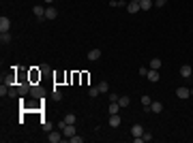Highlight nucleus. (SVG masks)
Masks as SVG:
<instances>
[{
    "label": "nucleus",
    "instance_id": "f257e3e1",
    "mask_svg": "<svg viewBox=\"0 0 193 143\" xmlns=\"http://www.w3.org/2000/svg\"><path fill=\"white\" fill-rule=\"evenodd\" d=\"M62 137H64V135H62L60 128H58V130L47 132V141H49V143H60V141H62Z\"/></svg>",
    "mask_w": 193,
    "mask_h": 143
},
{
    "label": "nucleus",
    "instance_id": "f03ea898",
    "mask_svg": "<svg viewBox=\"0 0 193 143\" xmlns=\"http://www.w3.org/2000/svg\"><path fill=\"white\" fill-rule=\"evenodd\" d=\"M32 13H35V17H36V22L41 24V22H45V9L41 7V4H36L35 9H32Z\"/></svg>",
    "mask_w": 193,
    "mask_h": 143
},
{
    "label": "nucleus",
    "instance_id": "7ed1b4c3",
    "mask_svg": "<svg viewBox=\"0 0 193 143\" xmlns=\"http://www.w3.org/2000/svg\"><path fill=\"white\" fill-rule=\"evenodd\" d=\"M127 11L131 13V15L140 13L142 11V9H140V0H129V2H127Z\"/></svg>",
    "mask_w": 193,
    "mask_h": 143
},
{
    "label": "nucleus",
    "instance_id": "20e7f679",
    "mask_svg": "<svg viewBox=\"0 0 193 143\" xmlns=\"http://www.w3.org/2000/svg\"><path fill=\"white\" fill-rule=\"evenodd\" d=\"M9 30H11V19L7 15H2L0 17V32H9Z\"/></svg>",
    "mask_w": 193,
    "mask_h": 143
},
{
    "label": "nucleus",
    "instance_id": "39448f33",
    "mask_svg": "<svg viewBox=\"0 0 193 143\" xmlns=\"http://www.w3.org/2000/svg\"><path fill=\"white\" fill-rule=\"evenodd\" d=\"M176 96H178L180 100H185V98H189V96H191V90H189V88H185V85H180V88L176 90Z\"/></svg>",
    "mask_w": 193,
    "mask_h": 143
},
{
    "label": "nucleus",
    "instance_id": "423d86ee",
    "mask_svg": "<svg viewBox=\"0 0 193 143\" xmlns=\"http://www.w3.org/2000/svg\"><path fill=\"white\" fill-rule=\"evenodd\" d=\"M30 94L35 96V98H43V88L39 84H32L30 85Z\"/></svg>",
    "mask_w": 193,
    "mask_h": 143
},
{
    "label": "nucleus",
    "instance_id": "0eeeda50",
    "mask_svg": "<svg viewBox=\"0 0 193 143\" xmlns=\"http://www.w3.org/2000/svg\"><path fill=\"white\" fill-rule=\"evenodd\" d=\"M108 122H109V126H112V128H118V126H120V122H122V118L118 115V113H112Z\"/></svg>",
    "mask_w": 193,
    "mask_h": 143
},
{
    "label": "nucleus",
    "instance_id": "6e6552de",
    "mask_svg": "<svg viewBox=\"0 0 193 143\" xmlns=\"http://www.w3.org/2000/svg\"><path fill=\"white\" fill-rule=\"evenodd\" d=\"M146 79H148L150 84H157V81H159V71H157V69H148V75H146Z\"/></svg>",
    "mask_w": 193,
    "mask_h": 143
},
{
    "label": "nucleus",
    "instance_id": "1a4fd4ad",
    "mask_svg": "<svg viewBox=\"0 0 193 143\" xmlns=\"http://www.w3.org/2000/svg\"><path fill=\"white\" fill-rule=\"evenodd\" d=\"M58 17V11H56V7H52L49 4L47 9H45V19H56Z\"/></svg>",
    "mask_w": 193,
    "mask_h": 143
},
{
    "label": "nucleus",
    "instance_id": "9d476101",
    "mask_svg": "<svg viewBox=\"0 0 193 143\" xmlns=\"http://www.w3.org/2000/svg\"><path fill=\"white\" fill-rule=\"evenodd\" d=\"M62 135L69 139V137H73L75 135V124H64V128H62Z\"/></svg>",
    "mask_w": 193,
    "mask_h": 143
},
{
    "label": "nucleus",
    "instance_id": "9b49d317",
    "mask_svg": "<svg viewBox=\"0 0 193 143\" xmlns=\"http://www.w3.org/2000/svg\"><path fill=\"white\" fill-rule=\"evenodd\" d=\"M191 73H193L191 64H182V66H180V75L185 77V79H189V77H191Z\"/></svg>",
    "mask_w": 193,
    "mask_h": 143
},
{
    "label": "nucleus",
    "instance_id": "f8f14e48",
    "mask_svg": "<svg viewBox=\"0 0 193 143\" xmlns=\"http://www.w3.org/2000/svg\"><path fill=\"white\" fill-rule=\"evenodd\" d=\"M131 135L133 137H142V135H144V126H142V124H133L131 126Z\"/></svg>",
    "mask_w": 193,
    "mask_h": 143
},
{
    "label": "nucleus",
    "instance_id": "ddd939ff",
    "mask_svg": "<svg viewBox=\"0 0 193 143\" xmlns=\"http://www.w3.org/2000/svg\"><path fill=\"white\" fill-rule=\"evenodd\" d=\"M161 111H163V103L152 100V103H150V113H161Z\"/></svg>",
    "mask_w": 193,
    "mask_h": 143
},
{
    "label": "nucleus",
    "instance_id": "4468645a",
    "mask_svg": "<svg viewBox=\"0 0 193 143\" xmlns=\"http://www.w3.org/2000/svg\"><path fill=\"white\" fill-rule=\"evenodd\" d=\"M155 7V0H140V9L142 11H150Z\"/></svg>",
    "mask_w": 193,
    "mask_h": 143
},
{
    "label": "nucleus",
    "instance_id": "2eb2a0df",
    "mask_svg": "<svg viewBox=\"0 0 193 143\" xmlns=\"http://www.w3.org/2000/svg\"><path fill=\"white\" fill-rule=\"evenodd\" d=\"M99 58H101V49H90V51H88V60H90V62H96Z\"/></svg>",
    "mask_w": 193,
    "mask_h": 143
},
{
    "label": "nucleus",
    "instance_id": "dca6fc26",
    "mask_svg": "<svg viewBox=\"0 0 193 143\" xmlns=\"http://www.w3.org/2000/svg\"><path fill=\"white\" fill-rule=\"evenodd\" d=\"M118 105H120L122 109H124V107H129V105H131V98H129L127 94H124V96H120V98H118Z\"/></svg>",
    "mask_w": 193,
    "mask_h": 143
},
{
    "label": "nucleus",
    "instance_id": "f3484780",
    "mask_svg": "<svg viewBox=\"0 0 193 143\" xmlns=\"http://www.w3.org/2000/svg\"><path fill=\"white\" fill-rule=\"evenodd\" d=\"M120 105H118V103H109V107H108V113L109 115H112V113H118V111H120Z\"/></svg>",
    "mask_w": 193,
    "mask_h": 143
},
{
    "label": "nucleus",
    "instance_id": "a211bd4d",
    "mask_svg": "<svg viewBox=\"0 0 193 143\" xmlns=\"http://www.w3.org/2000/svg\"><path fill=\"white\" fill-rule=\"evenodd\" d=\"M0 43H2V45H9V43H11V34H9V32H0Z\"/></svg>",
    "mask_w": 193,
    "mask_h": 143
},
{
    "label": "nucleus",
    "instance_id": "6ab92c4d",
    "mask_svg": "<svg viewBox=\"0 0 193 143\" xmlns=\"http://www.w3.org/2000/svg\"><path fill=\"white\" fill-rule=\"evenodd\" d=\"M26 92H30V84H19L17 85V94H26Z\"/></svg>",
    "mask_w": 193,
    "mask_h": 143
},
{
    "label": "nucleus",
    "instance_id": "aec40b11",
    "mask_svg": "<svg viewBox=\"0 0 193 143\" xmlns=\"http://www.w3.org/2000/svg\"><path fill=\"white\" fill-rule=\"evenodd\" d=\"M96 88H99V92H101V94H108V90H109V84H108V81H101V84L96 85Z\"/></svg>",
    "mask_w": 193,
    "mask_h": 143
},
{
    "label": "nucleus",
    "instance_id": "412c9836",
    "mask_svg": "<svg viewBox=\"0 0 193 143\" xmlns=\"http://www.w3.org/2000/svg\"><path fill=\"white\" fill-rule=\"evenodd\" d=\"M161 64H163V62H161L159 58H152V60H150V69H157V71H159V69H161Z\"/></svg>",
    "mask_w": 193,
    "mask_h": 143
},
{
    "label": "nucleus",
    "instance_id": "4be33fe9",
    "mask_svg": "<svg viewBox=\"0 0 193 143\" xmlns=\"http://www.w3.org/2000/svg\"><path fill=\"white\" fill-rule=\"evenodd\" d=\"M62 120H64L67 124H75V120H77V118H75V113H67V115H64Z\"/></svg>",
    "mask_w": 193,
    "mask_h": 143
},
{
    "label": "nucleus",
    "instance_id": "5701e85b",
    "mask_svg": "<svg viewBox=\"0 0 193 143\" xmlns=\"http://www.w3.org/2000/svg\"><path fill=\"white\" fill-rule=\"evenodd\" d=\"M99 94H101V92H99V88H96V85H92V88L88 90V96H90V98H95V96H99Z\"/></svg>",
    "mask_w": 193,
    "mask_h": 143
},
{
    "label": "nucleus",
    "instance_id": "b1692460",
    "mask_svg": "<svg viewBox=\"0 0 193 143\" xmlns=\"http://www.w3.org/2000/svg\"><path fill=\"white\" fill-rule=\"evenodd\" d=\"M150 103H152V98H150L148 94L142 96V105H144V107H150Z\"/></svg>",
    "mask_w": 193,
    "mask_h": 143
},
{
    "label": "nucleus",
    "instance_id": "393cba45",
    "mask_svg": "<svg viewBox=\"0 0 193 143\" xmlns=\"http://www.w3.org/2000/svg\"><path fill=\"white\" fill-rule=\"evenodd\" d=\"M69 141H71V143H82V141H84V137H77V135H73V137H69Z\"/></svg>",
    "mask_w": 193,
    "mask_h": 143
},
{
    "label": "nucleus",
    "instance_id": "a878e982",
    "mask_svg": "<svg viewBox=\"0 0 193 143\" xmlns=\"http://www.w3.org/2000/svg\"><path fill=\"white\" fill-rule=\"evenodd\" d=\"M118 98H120V96L116 94V92H109V103H118Z\"/></svg>",
    "mask_w": 193,
    "mask_h": 143
},
{
    "label": "nucleus",
    "instance_id": "bb28decb",
    "mask_svg": "<svg viewBox=\"0 0 193 143\" xmlns=\"http://www.w3.org/2000/svg\"><path fill=\"white\" fill-rule=\"evenodd\" d=\"M54 98H56V100H62V92L58 88H54Z\"/></svg>",
    "mask_w": 193,
    "mask_h": 143
},
{
    "label": "nucleus",
    "instance_id": "cd10ccee",
    "mask_svg": "<svg viewBox=\"0 0 193 143\" xmlns=\"http://www.w3.org/2000/svg\"><path fill=\"white\" fill-rule=\"evenodd\" d=\"M43 130H45V132H52V130H54V126H52L49 122H43Z\"/></svg>",
    "mask_w": 193,
    "mask_h": 143
},
{
    "label": "nucleus",
    "instance_id": "c85d7f7f",
    "mask_svg": "<svg viewBox=\"0 0 193 143\" xmlns=\"http://www.w3.org/2000/svg\"><path fill=\"white\" fill-rule=\"evenodd\" d=\"M142 137H144V141H152V139H155V137H152V135H150V132H144V135H142Z\"/></svg>",
    "mask_w": 193,
    "mask_h": 143
},
{
    "label": "nucleus",
    "instance_id": "c756f323",
    "mask_svg": "<svg viewBox=\"0 0 193 143\" xmlns=\"http://www.w3.org/2000/svg\"><path fill=\"white\" fill-rule=\"evenodd\" d=\"M137 73H140V77H146V75H148V69H144V66H142Z\"/></svg>",
    "mask_w": 193,
    "mask_h": 143
},
{
    "label": "nucleus",
    "instance_id": "7c9ffc66",
    "mask_svg": "<svg viewBox=\"0 0 193 143\" xmlns=\"http://www.w3.org/2000/svg\"><path fill=\"white\" fill-rule=\"evenodd\" d=\"M165 2H168V0H155V7H159V9H161V7H163Z\"/></svg>",
    "mask_w": 193,
    "mask_h": 143
},
{
    "label": "nucleus",
    "instance_id": "2f4dec72",
    "mask_svg": "<svg viewBox=\"0 0 193 143\" xmlns=\"http://www.w3.org/2000/svg\"><path fill=\"white\" fill-rule=\"evenodd\" d=\"M45 2H47V4H52V2H54V0H45Z\"/></svg>",
    "mask_w": 193,
    "mask_h": 143
},
{
    "label": "nucleus",
    "instance_id": "473e14b6",
    "mask_svg": "<svg viewBox=\"0 0 193 143\" xmlns=\"http://www.w3.org/2000/svg\"><path fill=\"white\" fill-rule=\"evenodd\" d=\"M191 96H193V88H191Z\"/></svg>",
    "mask_w": 193,
    "mask_h": 143
}]
</instances>
